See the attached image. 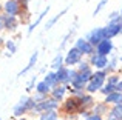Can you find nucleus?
Returning <instances> with one entry per match:
<instances>
[{
	"label": "nucleus",
	"mask_w": 122,
	"mask_h": 120,
	"mask_svg": "<svg viewBox=\"0 0 122 120\" xmlns=\"http://www.w3.org/2000/svg\"><path fill=\"white\" fill-rule=\"evenodd\" d=\"M119 25H121V32H122V23H119Z\"/></svg>",
	"instance_id": "obj_31"
},
{
	"label": "nucleus",
	"mask_w": 122,
	"mask_h": 120,
	"mask_svg": "<svg viewBox=\"0 0 122 120\" xmlns=\"http://www.w3.org/2000/svg\"><path fill=\"white\" fill-rule=\"evenodd\" d=\"M86 120H102V119L99 117V115H91V117H88Z\"/></svg>",
	"instance_id": "obj_27"
},
{
	"label": "nucleus",
	"mask_w": 122,
	"mask_h": 120,
	"mask_svg": "<svg viewBox=\"0 0 122 120\" xmlns=\"http://www.w3.org/2000/svg\"><path fill=\"white\" fill-rule=\"evenodd\" d=\"M117 32H121V25H117V23H111V25H108V26L104 29L105 39H110V37L116 36Z\"/></svg>",
	"instance_id": "obj_4"
},
{
	"label": "nucleus",
	"mask_w": 122,
	"mask_h": 120,
	"mask_svg": "<svg viewBox=\"0 0 122 120\" xmlns=\"http://www.w3.org/2000/svg\"><path fill=\"white\" fill-rule=\"evenodd\" d=\"M45 82H46L48 85H54V83L57 82L56 74H46V77H45Z\"/></svg>",
	"instance_id": "obj_17"
},
{
	"label": "nucleus",
	"mask_w": 122,
	"mask_h": 120,
	"mask_svg": "<svg viewBox=\"0 0 122 120\" xmlns=\"http://www.w3.org/2000/svg\"><path fill=\"white\" fill-rule=\"evenodd\" d=\"M104 77H105V74L104 72H97L96 75H93L91 77V83L88 85V91H96V89H99L101 88V85H102V82H104Z\"/></svg>",
	"instance_id": "obj_1"
},
{
	"label": "nucleus",
	"mask_w": 122,
	"mask_h": 120,
	"mask_svg": "<svg viewBox=\"0 0 122 120\" xmlns=\"http://www.w3.org/2000/svg\"><path fill=\"white\" fill-rule=\"evenodd\" d=\"M57 106L56 100H48V102H43L42 105H39V109H54Z\"/></svg>",
	"instance_id": "obj_11"
},
{
	"label": "nucleus",
	"mask_w": 122,
	"mask_h": 120,
	"mask_svg": "<svg viewBox=\"0 0 122 120\" xmlns=\"http://www.w3.org/2000/svg\"><path fill=\"white\" fill-rule=\"evenodd\" d=\"M63 92H65V88H56V89H54V97H56V99H60V97L63 96Z\"/></svg>",
	"instance_id": "obj_22"
},
{
	"label": "nucleus",
	"mask_w": 122,
	"mask_h": 120,
	"mask_svg": "<svg viewBox=\"0 0 122 120\" xmlns=\"http://www.w3.org/2000/svg\"><path fill=\"white\" fill-rule=\"evenodd\" d=\"M76 48H77L81 52H83V54L93 52V45L90 42H86V40H77V46H76Z\"/></svg>",
	"instance_id": "obj_7"
},
{
	"label": "nucleus",
	"mask_w": 122,
	"mask_h": 120,
	"mask_svg": "<svg viewBox=\"0 0 122 120\" xmlns=\"http://www.w3.org/2000/svg\"><path fill=\"white\" fill-rule=\"evenodd\" d=\"M6 46H8V49H9L11 52H14V51H15V45H14L12 42H8V43H6Z\"/></svg>",
	"instance_id": "obj_25"
},
{
	"label": "nucleus",
	"mask_w": 122,
	"mask_h": 120,
	"mask_svg": "<svg viewBox=\"0 0 122 120\" xmlns=\"http://www.w3.org/2000/svg\"><path fill=\"white\" fill-rule=\"evenodd\" d=\"M74 77H76V72L68 71V69H63V68H59V71H57V74H56L57 82H66L68 78L73 80Z\"/></svg>",
	"instance_id": "obj_2"
},
{
	"label": "nucleus",
	"mask_w": 122,
	"mask_h": 120,
	"mask_svg": "<svg viewBox=\"0 0 122 120\" xmlns=\"http://www.w3.org/2000/svg\"><path fill=\"white\" fill-rule=\"evenodd\" d=\"M111 48H113L111 42H110L108 39H104V40H102V42L97 45V52H99V54H102V55H105L107 52L111 51Z\"/></svg>",
	"instance_id": "obj_5"
},
{
	"label": "nucleus",
	"mask_w": 122,
	"mask_h": 120,
	"mask_svg": "<svg viewBox=\"0 0 122 120\" xmlns=\"http://www.w3.org/2000/svg\"><path fill=\"white\" fill-rule=\"evenodd\" d=\"M42 120H56V114L54 112H48V114H45Z\"/></svg>",
	"instance_id": "obj_23"
},
{
	"label": "nucleus",
	"mask_w": 122,
	"mask_h": 120,
	"mask_svg": "<svg viewBox=\"0 0 122 120\" xmlns=\"http://www.w3.org/2000/svg\"><path fill=\"white\" fill-rule=\"evenodd\" d=\"M93 63H94L97 68H104V66L107 65V59H105V55H102V54L94 55V57H93Z\"/></svg>",
	"instance_id": "obj_10"
},
{
	"label": "nucleus",
	"mask_w": 122,
	"mask_h": 120,
	"mask_svg": "<svg viewBox=\"0 0 122 120\" xmlns=\"http://www.w3.org/2000/svg\"><path fill=\"white\" fill-rule=\"evenodd\" d=\"M3 26V22H2V18H0V28H2Z\"/></svg>",
	"instance_id": "obj_30"
},
{
	"label": "nucleus",
	"mask_w": 122,
	"mask_h": 120,
	"mask_svg": "<svg viewBox=\"0 0 122 120\" xmlns=\"http://www.w3.org/2000/svg\"><path fill=\"white\" fill-rule=\"evenodd\" d=\"M37 91H39V92H42V94L48 92V91H50V85H48L46 82H42V83L37 85Z\"/></svg>",
	"instance_id": "obj_15"
},
{
	"label": "nucleus",
	"mask_w": 122,
	"mask_h": 120,
	"mask_svg": "<svg viewBox=\"0 0 122 120\" xmlns=\"http://www.w3.org/2000/svg\"><path fill=\"white\" fill-rule=\"evenodd\" d=\"M5 25L9 28H14L15 26V20H14V15H9V18H6L5 20Z\"/></svg>",
	"instance_id": "obj_20"
},
{
	"label": "nucleus",
	"mask_w": 122,
	"mask_h": 120,
	"mask_svg": "<svg viewBox=\"0 0 122 120\" xmlns=\"http://www.w3.org/2000/svg\"><path fill=\"white\" fill-rule=\"evenodd\" d=\"M77 105H79V102H77V100L70 99L68 102H66V111H74V109L77 108Z\"/></svg>",
	"instance_id": "obj_14"
},
{
	"label": "nucleus",
	"mask_w": 122,
	"mask_h": 120,
	"mask_svg": "<svg viewBox=\"0 0 122 120\" xmlns=\"http://www.w3.org/2000/svg\"><path fill=\"white\" fill-rule=\"evenodd\" d=\"M48 9H50V8H46V11H45V12H43V14H42V15H39V18H37V20H36V22H34V23H33V25H31V28H30V32H31V31H33V29H34V28H36V26H37V25H39V22L42 20V18H43V15H46V12H48Z\"/></svg>",
	"instance_id": "obj_19"
},
{
	"label": "nucleus",
	"mask_w": 122,
	"mask_h": 120,
	"mask_svg": "<svg viewBox=\"0 0 122 120\" xmlns=\"http://www.w3.org/2000/svg\"><path fill=\"white\" fill-rule=\"evenodd\" d=\"M116 82H117V77H111L110 78V85H114Z\"/></svg>",
	"instance_id": "obj_28"
},
{
	"label": "nucleus",
	"mask_w": 122,
	"mask_h": 120,
	"mask_svg": "<svg viewBox=\"0 0 122 120\" xmlns=\"http://www.w3.org/2000/svg\"><path fill=\"white\" fill-rule=\"evenodd\" d=\"M116 89H121L122 91V82H119V83L116 85Z\"/></svg>",
	"instance_id": "obj_29"
},
{
	"label": "nucleus",
	"mask_w": 122,
	"mask_h": 120,
	"mask_svg": "<svg viewBox=\"0 0 122 120\" xmlns=\"http://www.w3.org/2000/svg\"><path fill=\"white\" fill-rule=\"evenodd\" d=\"M104 39H105L104 29H96L90 34V43H91V45H99Z\"/></svg>",
	"instance_id": "obj_3"
},
{
	"label": "nucleus",
	"mask_w": 122,
	"mask_h": 120,
	"mask_svg": "<svg viewBox=\"0 0 122 120\" xmlns=\"http://www.w3.org/2000/svg\"><path fill=\"white\" fill-rule=\"evenodd\" d=\"M81 54H82V52L79 51L77 48L71 49V51L68 52V55H66V63H68V65H74V63H77L79 59H81Z\"/></svg>",
	"instance_id": "obj_6"
},
{
	"label": "nucleus",
	"mask_w": 122,
	"mask_h": 120,
	"mask_svg": "<svg viewBox=\"0 0 122 120\" xmlns=\"http://www.w3.org/2000/svg\"><path fill=\"white\" fill-rule=\"evenodd\" d=\"M5 8H6V11L9 12V15L17 14V11H19L17 2H14V0H8V2H6V5H5Z\"/></svg>",
	"instance_id": "obj_8"
},
{
	"label": "nucleus",
	"mask_w": 122,
	"mask_h": 120,
	"mask_svg": "<svg viewBox=\"0 0 122 120\" xmlns=\"http://www.w3.org/2000/svg\"><path fill=\"white\" fill-rule=\"evenodd\" d=\"M113 117L122 120V103H119V105H117L116 108L113 109Z\"/></svg>",
	"instance_id": "obj_16"
},
{
	"label": "nucleus",
	"mask_w": 122,
	"mask_h": 120,
	"mask_svg": "<svg viewBox=\"0 0 122 120\" xmlns=\"http://www.w3.org/2000/svg\"><path fill=\"white\" fill-rule=\"evenodd\" d=\"M36 60H37V52H34V55H33V57H31V60H30V65H28V66H26L25 69H22L20 75H22V74H26V72H28V71H30V69H31V68L34 66V63H36Z\"/></svg>",
	"instance_id": "obj_13"
},
{
	"label": "nucleus",
	"mask_w": 122,
	"mask_h": 120,
	"mask_svg": "<svg viewBox=\"0 0 122 120\" xmlns=\"http://www.w3.org/2000/svg\"><path fill=\"white\" fill-rule=\"evenodd\" d=\"M107 102H113V103H122V94H110L107 97Z\"/></svg>",
	"instance_id": "obj_12"
},
{
	"label": "nucleus",
	"mask_w": 122,
	"mask_h": 120,
	"mask_svg": "<svg viewBox=\"0 0 122 120\" xmlns=\"http://www.w3.org/2000/svg\"><path fill=\"white\" fill-rule=\"evenodd\" d=\"M114 89H116V86H113V85H110V83H108V85H107V86H105L102 91H104L105 94H108V92H113Z\"/></svg>",
	"instance_id": "obj_24"
},
{
	"label": "nucleus",
	"mask_w": 122,
	"mask_h": 120,
	"mask_svg": "<svg viewBox=\"0 0 122 120\" xmlns=\"http://www.w3.org/2000/svg\"><path fill=\"white\" fill-rule=\"evenodd\" d=\"M31 106V103H28V100L26 99H23V100H20V103H19L17 106H15V109H14V114L15 115H20V112H23L26 108H30Z\"/></svg>",
	"instance_id": "obj_9"
},
{
	"label": "nucleus",
	"mask_w": 122,
	"mask_h": 120,
	"mask_svg": "<svg viewBox=\"0 0 122 120\" xmlns=\"http://www.w3.org/2000/svg\"><path fill=\"white\" fill-rule=\"evenodd\" d=\"M60 63H62V55L59 54L56 59H54V62H53V65H51V66H53V68H56V69H59L60 68Z\"/></svg>",
	"instance_id": "obj_18"
},
{
	"label": "nucleus",
	"mask_w": 122,
	"mask_h": 120,
	"mask_svg": "<svg viewBox=\"0 0 122 120\" xmlns=\"http://www.w3.org/2000/svg\"><path fill=\"white\" fill-rule=\"evenodd\" d=\"M105 3H107V0H102V2L99 3V6H97V8H96V11H94V14H96V12H99V11H101V9H102V6H104Z\"/></svg>",
	"instance_id": "obj_26"
},
{
	"label": "nucleus",
	"mask_w": 122,
	"mask_h": 120,
	"mask_svg": "<svg viewBox=\"0 0 122 120\" xmlns=\"http://www.w3.org/2000/svg\"><path fill=\"white\" fill-rule=\"evenodd\" d=\"M63 14H65V11H62V12H60V14H59V15H56V17H54V18H53V20H50V23H48V25H46V26H45V28H46V29H50V28H51V26H53V25H54V23H56V22H57V20H59V17H60V15H63Z\"/></svg>",
	"instance_id": "obj_21"
}]
</instances>
